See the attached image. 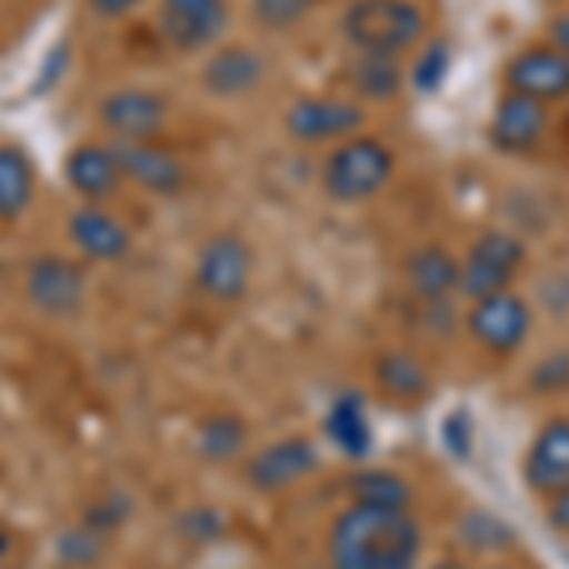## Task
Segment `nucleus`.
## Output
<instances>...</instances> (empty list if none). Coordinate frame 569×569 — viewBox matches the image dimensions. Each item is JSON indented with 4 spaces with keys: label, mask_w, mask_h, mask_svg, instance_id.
<instances>
[{
    "label": "nucleus",
    "mask_w": 569,
    "mask_h": 569,
    "mask_svg": "<svg viewBox=\"0 0 569 569\" xmlns=\"http://www.w3.org/2000/svg\"><path fill=\"white\" fill-rule=\"evenodd\" d=\"M550 130V107L539 99L517 96V91H501V99L490 110L486 137L505 156H528L547 141Z\"/></svg>",
    "instance_id": "14"
},
{
    "label": "nucleus",
    "mask_w": 569,
    "mask_h": 569,
    "mask_svg": "<svg viewBox=\"0 0 569 569\" xmlns=\"http://www.w3.org/2000/svg\"><path fill=\"white\" fill-rule=\"evenodd\" d=\"M319 471V445L311 437H281L259 448L243 463V479L254 493H281Z\"/></svg>",
    "instance_id": "13"
},
{
    "label": "nucleus",
    "mask_w": 569,
    "mask_h": 569,
    "mask_svg": "<svg viewBox=\"0 0 569 569\" xmlns=\"http://www.w3.org/2000/svg\"><path fill=\"white\" fill-rule=\"evenodd\" d=\"M429 569H471V566H467L463 558H437V562L429 566Z\"/></svg>",
    "instance_id": "37"
},
{
    "label": "nucleus",
    "mask_w": 569,
    "mask_h": 569,
    "mask_svg": "<svg viewBox=\"0 0 569 569\" xmlns=\"http://www.w3.org/2000/svg\"><path fill=\"white\" fill-rule=\"evenodd\" d=\"M141 0H88V8L99 16V20H126Z\"/></svg>",
    "instance_id": "33"
},
{
    "label": "nucleus",
    "mask_w": 569,
    "mask_h": 569,
    "mask_svg": "<svg viewBox=\"0 0 569 569\" xmlns=\"http://www.w3.org/2000/svg\"><path fill=\"white\" fill-rule=\"evenodd\" d=\"M66 182L69 190L88 206H107L110 198L122 190L126 182V168L122 156H118L114 141H80L66 152Z\"/></svg>",
    "instance_id": "15"
},
{
    "label": "nucleus",
    "mask_w": 569,
    "mask_h": 569,
    "mask_svg": "<svg viewBox=\"0 0 569 569\" xmlns=\"http://www.w3.org/2000/svg\"><path fill=\"white\" fill-rule=\"evenodd\" d=\"M171 107L152 88H114L99 99V130L114 144H144L160 141L168 130Z\"/></svg>",
    "instance_id": "10"
},
{
    "label": "nucleus",
    "mask_w": 569,
    "mask_h": 569,
    "mask_svg": "<svg viewBox=\"0 0 569 569\" xmlns=\"http://www.w3.org/2000/svg\"><path fill=\"white\" fill-rule=\"evenodd\" d=\"M372 380L395 402H418L429 395V369L407 350H388L376 357Z\"/></svg>",
    "instance_id": "22"
},
{
    "label": "nucleus",
    "mask_w": 569,
    "mask_h": 569,
    "mask_svg": "<svg viewBox=\"0 0 569 569\" xmlns=\"http://www.w3.org/2000/svg\"><path fill=\"white\" fill-rule=\"evenodd\" d=\"M467 330L490 357H512L525 350L531 330H536V308L517 289L493 292V297L471 300Z\"/></svg>",
    "instance_id": "6"
},
{
    "label": "nucleus",
    "mask_w": 569,
    "mask_h": 569,
    "mask_svg": "<svg viewBox=\"0 0 569 569\" xmlns=\"http://www.w3.org/2000/svg\"><path fill=\"white\" fill-rule=\"evenodd\" d=\"M505 91L539 99V103H558L569 99V58L550 42H531L505 61L501 72Z\"/></svg>",
    "instance_id": "12"
},
{
    "label": "nucleus",
    "mask_w": 569,
    "mask_h": 569,
    "mask_svg": "<svg viewBox=\"0 0 569 569\" xmlns=\"http://www.w3.org/2000/svg\"><path fill=\"white\" fill-rule=\"evenodd\" d=\"M350 80L361 103H391L410 84L402 58H376V53H357Z\"/></svg>",
    "instance_id": "23"
},
{
    "label": "nucleus",
    "mask_w": 569,
    "mask_h": 569,
    "mask_svg": "<svg viewBox=\"0 0 569 569\" xmlns=\"http://www.w3.org/2000/svg\"><path fill=\"white\" fill-rule=\"evenodd\" d=\"M350 498L365 505H388V509H410V505H415V486L402 479L399 471L365 467V471L353 475Z\"/></svg>",
    "instance_id": "25"
},
{
    "label": "nucleus",
    "mask_w": 569,
    "mask_h": 569,
    "mask_svg": "<svg viewBox=\"0 0 569 569\" xmlns=\"http://www.w3.org/2000/svg\"><path fill=\"white\" fill-rule=\"evenodd\" d=\"M69 240L88 262H122L133 251V232L107 206L80 201L69 213Z\"/></svg>",
    "instance_id": "18"
},
{
    "label": "nucleus",
    "mask_w": 569,
    "mask_h": 569,
    "mask_svg": "<svg viewBox=\"0 0 569 569\" xmlns=\"http://www.w3.org/2000/svg\"><path fill=\"white\" fill-rule=\"evenodd\" d=\"M536 388L539 391L569 388V357H547V361L536 369Z\"/></svg>",
    "instance_id": "32"
},
{
    "label": "nucleus",
    "mask_w": 569,
    "mask_h": 569,
    "mask_svg": "<svg viewBox=\"0 0 569 569\" xmlns=\"http://www.w3.org/2000/svg\"><path fill=\"white\" fill-rule=\"evenodd\" d=\"M448 69H452V50H448L440 39H429L415 53L407 77H410V84H415L418 91H437L448 80Z\"/></svg>",
    "instance_id": "27"
},
{
    "label": "nucleus",
    "mask_w": 569,
    "mask_h": 569,
    "mask_svg": "<svg viewBox=\"0 0 569 569\" xmlns=\"http://www.w3.org/2000/svg\"><path fill=\"white\" fill-rule=\"evenodd\" d=\"M110 543H114L110 536L84 525V520H77V525L61 528L58 536H53V562L61 569H96V566H103Z\"/></svg>",
    "instance_id": "24"
},
{
    "label": "nucleus",
    "mask_w": 569,
    "mask_h": 569,
    "mask_svg": "<svg viewBox=\"0 0 569 569\" xmlns=\"http://www.w3.org/2000/svg\"><path fill=\"white\" fill-rule=\"evenodd\" d=\"M407 292L426 308H445L452 297H460V254H452L445 243H421L402 262Z\"/></svg>",
    "instance_id": "17"
},
{
    "label": "nucleus",
    "mask_w": 569,
    "mask_h": 569,
    "mask_svg": "<svg viewBox=\"0 0 569 569\" xmlns=\"http://www.w3.org/2000/svg\"><path fill=\"white\" fill-rule=\"evenodd\" d=\"M130 517H133V501H130V493H122V490H110V493H103V498L88 501V509L80 512L84 525L103 531V536H110V539L130 525Z\"/></svg>",
    "instance_id": "29"
},
{
    "label": "nucleus",
    "mask_w": 569,
    "mask_h": 569,
    "mask_svg": "<svg viewBox=\"0 0 569 569\" xmlns=\"http://www.w3.org/2000/svg\"><path fill=\"white\" fill-rule=\"evenodd\" d=\"M12 547H16L12 531H8L4 525H0V558H8V555H12Z\"/></svg>",
    "instance_id": "36"
},
{
    "label": "nucleus",
    "mask_w": 569,
    "mask_h": 569,
    "mask_svg": "<svg viewBox=\"0 0 569 569\" xmlns=\"http://www.w3.org/2000/svg\"><path fill=\"white\" fill-rule=\"evenodd\" d=\"M176 531L182 539H194V543H209V539L224 536V517L217 509H187L179 517Z\"/></svg>",
    "instance_id": "31"
},
{
    "label": "nucleus",
    "mask_w": 569,
    "mask_h": 569,
    "mask_svg": "<svg viewBox=\"0 0 569 569\" xmlns=\"http://www.w3.org/2000/svg\"><path fill=\"white\" fill-rule=\"evenodd\" d=\"M232 23L228 0H160L156 31L176 53H209Z\"/></svg>",
    "instance_id": "9"
},
{
    "label": "nucleus",
    "mask_w": 569,
    "mask_h": 569,
    "mask_svg": "<svg viewBox=\"0 0 569 569\" xmlns=\"http://www.w3.org/2000/svg\"><path fill=\"white\" fill-rule=\"evenodd\" d=\"M528 262V247L520 236L505 232V228H490L479 240L467 247L460 259V297L482 300L493 292L512 289Z\"/></svg>",
    "instance_id": "5"
},
{
    "label": "nucleus",
    "mask_w": 569,
    "mask_h": 569,
    "mask_svg": "<svg viewBox=\"0 0 569 569\" xmlns=\"http://www.w3.org/2000/svg\"><path fill=\"white\" fill-rule=\"evenodd\" d=\"M369 110L357 99L338 96H300L284 110V133L297 144H342L350 137L365 133Z\"/></svg>",
    "instance_id": "7"
},
{
    "label": "nucleus",
    "mask_w": 569,
    "mask_h": 569,
    "mask_svg": "<svg viewBox=\"0 0 569 569\" xmlns=\"http://www.w3.org/2000/svg\"><path fill=\"white\" fill-rule=\"evenodd\" d=\"M498 569H505V566H498Z\"/></svg>",
    "instance_id": "38"
},
{
    "label": "nucleus",
    "mask_w": 569,
    "mask_h": 569,
    "mask_svg": "<svg viewBox=\"0 0 569 569\" xmlns=\"http://www.w3.org/2000/svg\"><path fill=\"white\" fill-rule=\"evenodd\" d=\"M342 39L357 53L407 58L429 42V16L421 0H350L342 12Z\"/></svg>",
    "instance_id": "2"
},
{
    "label": "nucleus",
    "mask_w": 569,
    "mask_h": 569,
    "mask_svg": "<svg viewBox=\"0 0 569 569\" xmlns=\"http://www.w3.org/2000/svg\"><path fill=\"white\" fill-rule=\"evenodd\" d=\"M395 168H399V156L388 141L357 133L327 152L319 182H323V194L338 206H361L391 187Z\"/></svg>",
    "instance_id": "3"
},
{
    "label": "nucleus",
    "mask_w": 569,
    "mask_h": 569,
    "mask_svg": "<svg viewBox=\"0 0 569 569\" xmlns=\"http://www.w3.org/2000/svg\"><path fill=\"white\" fill-rule=\"evenodd\" d=\"M34 163L23 144L0 141V224H16L34 201Z\"/></svg>",
    "instance_id": "21"
},
{
    "label": "nucleus",
    "mask_w": 569,
    "mask_h": 569,
    "mask_svg": "<svg viewBox=\"0 0 569 569\" xmlns=\"http://www.w3.org/2000/svg\"><path fill=\"white\" fill-rule=\"evenodd\" d=\"M460 536L475 550H479V555H493V550H505V547L512 543V531L505 528L498 517H490V512H479V509H471L460 520Z\"/></svg>",
    "instance_id": "30"
},
{
    "label": "nucleus",
    "mask_w": 569,
    "mask_h": 569,
    "mask_svg": "<svg viewBox=\"0 0 569 569\" xmlns=\"http://www.w3.org/2000/svg\"><path fill=\"white\" fill-rule=\"evenodd\" d=\"M247 445H251V429L236 410H213L194 426V452L206 463H236L243 460Z\"/></svg>",
    "instance_id": "20"
},
{
    "label": "nucleus",
    "mask_w": 569,
    "mask_h": 569,
    "mask_svg": "<svg viewBox=\"0 0 569 569\" xmlns=\"http://www.w3.org/2000/svg\"><path fill=\"white\" fill-rule=\"evenodd\" d=\"M122 156L126 179L137 182L141 190H149L156 198H176L187 187V163L179 152H171L160 141H144V144H118Z\"/></svg>",
    "instance_id": "19"
},
{
    "label": "nucleus",
    "mask_w": 569,
    "mask_h": 569,
    "mask_svg": "<svg viewBox=\"0 0 569 569\" xmlns=\"http://www.w3.org/2000/svg\"><path fill=\"white\" fill-rule=\"evenodd\" d=\"M525 482L543 501L569 490V418H550L536 429L525 452Z\"/></svg>",
    "instance_id": "16"
},
{
    "label": "nucleus",
    "mask_w": 569,
    "mask_h": 569,
    "mask_svg": "<svg viewBox=\"0 0 569 569\" xmlns=\"http://www.w3.org/2000/svg\"><path fill=\"white\" fill-rule=\"evenodd\" d=\"M319 0H251V20L262 31H292L316 12Z\"/></svg>",
    "instance_id": "28"
},
{
    "label": "nucleus",
    "mask_w": 569,
    "mask_h": 569,
    "mask_svg": "<svg viewBox=\"0 0 569 569\" xmlns=\"http://www.w3.org/2000/svg\"><path fill=\"white\" fill-rule=\"evenodd\" d=\"M323 429H327L330 445L342 448L346 456H361L365 448H369V421H365L353 395H342V399L327 410Z\"/></svg>",
    "instance_id": "26"
},
{
    "label": "nucleus",
    "mask_w": 569,
    "mask_h": 569,
    "mask_svg": "<svg viewBox=\"0 0 569 569\" xmlns=\"http://www.w3.org/2000/svg\"><path fill=\"white\" fill-rule=\"evenodd\" d=\"M543 512H547V525L550 528L562 531V536H569V490L558 493V498H550Z\"/></svg>",
    "instance_id": "34"
},
{
    "label": "nucleus",
    "mask_w": 569,
    "mask_h": 569,
    "mask_svg": "<svg viewBox=\"0 0 569 569\" xmlns=\"http://www.w3.org/2000/svg\"><path fill=\"white\" fill-rule=\"evenodd\" d=\"M547 42L558 46V50L569 58V12H558L555 20L547 23Z\"/></svg>",
    "instance_id": "35"
},
{
    "label": "nucleus",
    "mask_w": 569,
    "mask_h": 569,
    "mask_svg": "<svg viewBox=\"0 0 569 569\" xmlns=\"http://www.w3.org/2000/svg\"><path fill=\"white\" fill-rule=\"evenodd\" d=\"M254 281V247L243 232L220 228L198 247L194 284L217 305H240Z\"/></svg>",
    "instance_id": "4"
},
{
    "label": "nucleus",
    "mask_w": 569,
    "mask_h": 569,
    "mask_svg": "<svg viewBox=\"0 0 569 569\" xmlns=\"http://www.w3.org/2000/svg\"><path fill=\"white\" fill-rule=\"evenodd\" d=\"M23 292L42 316L72 319L88 305V270L66 254H34L23 273Z\"/></svg>",
    "instance_id": "8"
},
{
    "label": "nucleus",
    "mask_w": 569,
    "mask_h": 569,
    "mask_svg": "<svg viewBox=\"0 0 569 569\" xmlns=\"http://www.w3.org/2000/svg\"><path fill=\"white\" fill-rule=\"evenodd\" d=\"M198 80L213 99H247L270 80V58L251 42H220L206 53Z\"/></svg>",
    "instance_id": "11"
},
{
    "label": "nucleus",
    "mask_w": 569,
    "mask_h": 569,
    "mask_svg": "<svg viewBox=\"0 0 569 569\" xmlns=\"http://www.w3.org/2000/svg\"><path fill=\"white\" fill-rule=\"evenodd\" d=\"M421 525L410 509L350 501L327 531L330 569H418Z\"/></svg>",
    "instance_id": "1"
}]
</instances>
